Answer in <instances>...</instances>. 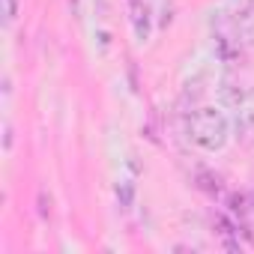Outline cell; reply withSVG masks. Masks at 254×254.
<instances>
[{
	"mask_svg": "<svg viewBox=\"0 0 254 254\" xmlns=\"http://www.w3.org/2000/svg\"><path fill=\"white\" fill-rule=\"evenodd\" d=\"M186 135L189 141L203 153H218L230 141V120L221 111V105H203L194 108L186 120Z\"/></svg>",
	"mask_w": 254,
	"mask_h": 254,
	"instance_id": "6da1fadb",
	"label": "cell"
},
{
	"mask_svg": "<svg viewBox=\"0 0 254 254\" xmlns=\"http://www.w3.org/2000/svg\"><path fill=\"white\" fill-rule=\"evenodd\" d=\"M233 30H236V39H239V42L254 45V9H251V6L236 9V15H233Z\"/></svg>",
	"mask_w": 254,
	"mask_h": 254,
	"instance_id": "7a4b0ae2",
	"label": "cell"
},
{
	"mask_svg": "<svg viewBox=\"0 0 254 254\" xmlns=\"http://www.w3.org/2000/svg\"><path fill=\"white\" fill-rule=\"evenodd\" d=\"M245 99H248V93L239 87V84H233V81H221L218 84V105L221 108H242L245 105Z\"/></svg>",
	"mask_w": 254,
	"mask_h": 254,
	"instance_id": "3957f363",
	"label": "cell"
},
{
	"mask_svg": "<svg viewBox=\"0 0 254 254\" xmlns=\"http://www.w3.org/2000/svg\"><path fill=\"white\" fill-rule=\"evenodd\" d=\"M15 15H18V0H3V18H6V24H12Z\"/></svg>",
	"mask_w": 254,
	"mask_h": 254,
	"instance_id": "277c9868",
	"label": "cell"
},
{
	"mask_svg": "<svg viewBox=\"0 0 254 254\" xmlns=\"http://www.w3.org/2000/svg\"><path fill=\"white\" fill-rule=\"evenodd\" d=\"M245 6H251V9H254V0H245Z\"/></svg>",
	"mask_w": 254,
	"mask_h": 254,
	"instance_id": "5b68a950",
	"label": "cell"
},
{
	"mask_svg": "<svg viewBox=\"0 0 254 254\" xmlns=\"http://www.w3.org/2000/svg\"><path fill=\"white\" fill-rule=\"evenodd\" d=\"M251 206H254V191H251Z\"/></svg>",
	"mask_w": 254,
	"mask_h": 254,
	"instance_id": "8992f818",
	"label": "cell"
}]
</instances>
